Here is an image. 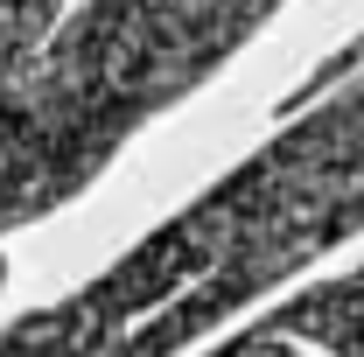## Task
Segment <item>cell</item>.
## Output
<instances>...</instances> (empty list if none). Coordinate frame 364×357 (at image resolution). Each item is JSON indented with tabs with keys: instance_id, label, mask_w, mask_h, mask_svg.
I'll list each match as a JSON object with an SVG mask.
<instances>
[{
	"instance_id": "6da1fadb",
	"label": "cell",
	"mask_w": 364,
	"mask_h": 357,
	"mask_svg": "<svg viewBox=\"0 0 364 357\" xmlns=\"http://www.w3.org/2000/svg\"><path fill=\"white\" fill-rule=\"evenodd\" d=\"M301 329L329 336L343 357H364V273L343 280V287H329V294H316V302L301 309Z\"/></svg>"
}]
</instances>
